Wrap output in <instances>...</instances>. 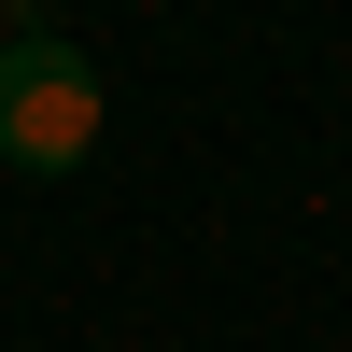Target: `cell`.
<instances>
[{
    "mask_svg": "<svg viewBox=\"0 0 352 352\" xmlns=\"http://www.w3.org/2000/svg\"><path fill=\"white\" fill-rule=\"evenodd\" d=\"M85 155H99V71H85L56 28L0 43V169L56 184V169H85Z\"/></svg>",
    "mask_w": 352,
    "mask_h": 352,
    "instance_id": "1",
    "label": "cell"
}]
</instances>
